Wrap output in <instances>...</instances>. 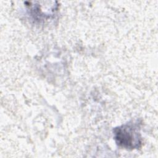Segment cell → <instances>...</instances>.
Masks as SVG:
<instances>
[{"instance_id":"cell-1","label":"cell","mask_w":158,"mask_h":158,"mask_svg":"<svg viewBox=\"0 0 158 158\" xmlns=\"http://www.w3.org/2000/svg\"><path fill=\"white\" fill-rule=\"evenodd\" d=\"M139 130V125L135 122H129L115 128L113 132L117 144L127 149L139 148L142 144Z\"/></svg>"}]
</instances>
